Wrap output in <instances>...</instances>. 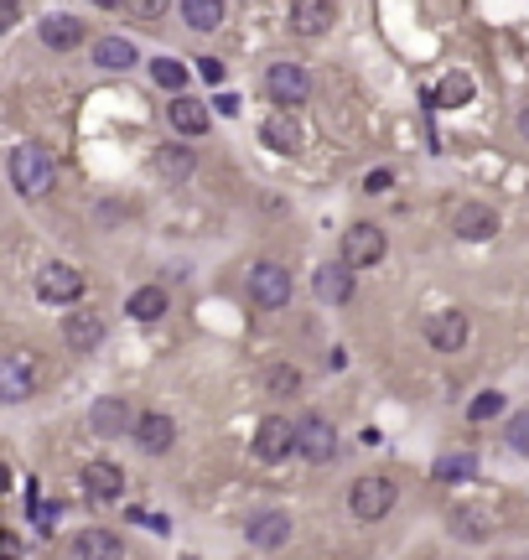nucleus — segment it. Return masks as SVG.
Segmentation results:
<instances>
[{
	"instance_id": "obj_1",
	"label": "nucleus",
	"mask_w": 529,
	"mask_h": 560,
	"mask_svg": "<svg viewBox=\"0 0 529 560\" xmlns=\"http://www.w3.org/2000/svg\"><path fill=\"white\" fill-rule=\"evenodd\" d=\"M5 177H11V187H16L22 197H47L58 166H52V156H47L42 145H16V151L5 156Z\"/></svg>"
},
{
	"instance_id": "obj_2",
	"label": "nucleus",
	"mask_w": 529,
	"mask_h": 560,
	"mask_svg": "<svg viewBox=\"0 0 529 560\" xmlns=\"http://www.w3.org/2000/svg\"><path fill=\"white\" fill-rule=\"evenodd\" d=\"M37 384H42V363H37V353L16 348L11 358H0V399H5V405H22V399H32V394H37Z\"/></svg>"
},
{
	"instance_id": "obj_3",
	"label": "nucleus",
	"mask_w": 529,
	"mask_h": 560,
	"mask_svg": "<svg viewBox=\"0 0 529 560\" xmlns=\"http://www.w3.org/2000/svg\"><path fill=\"white\" fill-rule=\"evenodd\" d=\"M348 509L363 524H379L389 509H395V477H359L353 493H348Z\"/></svg>"
},
{
	"instance_id": "obj_4",
	"label": "nucleus",
	"mask_w": 529,
	"mask_h": 560,
	"mask_svg": "<svg viewBox=\"0 0 529 560\" xmlns=\"http://www.w3.org/2000/svg\"><path fill=\"white\" fill-rule=\"evenodd\" d=\"M291 301V270L276 265V260H265V265L250 270V307L260 311H276Z\"/></svg>"
},
{
	"instance_id": "obj_5",
	"label": "nucleus",
	"mask_w": 529,
	"mask_h": 560,
	"mask_svg": "<svg viewBox=\"0 0 529 560\" xmlns=\"http://www.w3.org/2000/svg\"><path fill=\"white\" fill-rule=\"evenodd\" d=\"M265 94L280 104V109H296L306 94H312V73L301 62H270L265 68Z\"/></svg>"
},
{
	"instance_id": "obj_6",
	"label": "nucleus",
	"mask_w": 529,
	"mask_h": 560,
	"mask_svg": "<svg viewBox=\"0 0 529 560\" xmlns=\"http://www.w3.org/2000/svg\"><path fill=\"white\" fill-rule=\"evenodd\" d=\"M37 296H42V301H52V307L78 301V296H84V270L63 265V260H47V265L37 270Z\"/></svg>"
},
{
	"instance_id": "obj_7",
	"label": "nucleus",
	"mask_w": 529,
	"mask_h": 560,
	"mask_svg": "<svg viewBox=\"0 0 529 560\" xmlns=\"http://www.w3.org/2000/svg\"><path fill=\"white\" fill-rule=\"evenodd\" d=\"M296 452L306 462H333L338 456V431L327 415H301L296 420Z\"/></svg>"
},
{
	"instance_id": "obj_8",
	"label": "nucleus",
	"mask_w": 529,
	"mask_h": 560,
	"mask_svg": "<svg viewBox=\"0 0 529 560\" xmlns=\"http://www.w3.org/2000/svg\"><path fill=\"white\" fill-rule=\"evenodd\" d=\"M291 452H296V426L286 415H265L260 431H254V456L260 462H280V456H291Z\"/></svg>"
},
{
	"instance_id": "obj_9",
	"label": "nucleus",
	"mask_w": 529,
	"mask_h": 560,
	"mask_svg": "<svg viewBox=\"0 0 529 560\" xmlns=\"http://www.w3.org/2000/svg\"><path fill=\"white\" fill-rule=\"evenodd\" d=\"M244 539H250L254 550H280V545L291 539V514H286V509H260V514H250V524H244Z\"/></svg>"
},
{
	"instance_id": "obj_10",
	"label": "nucleus",
	"mask_w": 529,
	"mask_h": 560,
	"mask_svg": "<svg viewBox=\"0 0 529 560\" xmlns=\"http://www.w3.org/2000/svg\"><path fill=\"white\" fill-rule=\"evenodd\" d=\"M451 234H457V239H472V244H483V239L498 234V213H493L488 203H457V207H451Z\"/></svg>"
},
{
	"instance_id": "obj_11",
	"label": "nucleus",
	"mask_w": 529,
	"mask_h": 560,
	"mask_svg": "<svg viewBox=\"0 0 529 560\" xmlns=\"http://www.w3.org/2000/svg\"><path fill=\"white\" fill-rule=\"evenodd\" d=\"M384 260V234L374 224H353L342 234V265H379Z\"/></svg>"
},
{
	"instance_id": "obj_12",
	"label": "nucleus",
	"mask_w": 529,
	"mask_h": 560,
	"mask_svg": "<svg viewBox=\"0 0 529 560\" xmlns=\"http://www.w3.org/2000/svg\"><path fill=\"white\" fill-rule=\"evenodd\" d=\"M421 332H425V343H431V348L457 353L467 343V317H462V311H431V317L421 322Z\"/></svg>"
},
{
	"instance_id": "obj_13",
	"label": "nucleus",
	"mask_w": 529,
	"mask_h": 560,
	"mask_svg": "<svg viewBox=\"0 0 529 560\" xmlns=\"http://www.w3.org/2000/svg\"><path fill=\"white\" fill-rule=\"evenodd\" d=\"M135 441H141V452L161 456L177 446V420H171L167 410H146L141 420H135Z\"/></svg>"
},
{
	"instance_id": "obj_14",
	"label": "nucleus",
	"mask_w": 529,
	"mask_h": 560,
	"mask_svg": "<svg viewBox=\"0 0 529 560\" xmlns=\"http://www.w3.org/2000/svg\"><path fill=\"white\" fill-rule=\"evenodd\" d=\"M141 415H130V399H94V410H88V431L94 436H120L125 426H135Z\"/></svg>"
},
{
	"instance_id": "obj_15",
	"label": "nucleus",
	"mask_w": 529,
	"mask_h": 560,
	"mask_svg": "<svg viewBox=\"0 0 529 560\" xmlns=\"http://www.w3.org/2000/svg\"><path fill=\"white\" fill-rule=\"evenodd\" d=\"M333 21H338V5L333 0H296L291 5V32H301V37H317Z\"/></svg>"
},
{
	"instance_id": "obj_16",
	"label": "nucleus",
	"mask_w": 529,
	"mask_h": 560,
	"mask_svg": "<svg viewBox=\"0 0 529 560\" xmlns=\"http://www.w3.org/2000/svg\"><path fill=\"white\" fill-rule=\"evenodd\" d=\"M73 560H125V545L109 529H84L73 539Z\"/></svg>"
},
{
	"instance_id": "obj_17",
	"label": "nucleus",
	"mask_w": 529,
	"mask_h": 560,
	"mask_svg": "<svg viewBox=\"0 0 529 560\" xmlns=\"http://www.w3.org/2000/svg\"><path fill=\"white\" fill-rule=\"evenodd\" d=\"M84 493L88 498H120L125 493V473L114 462H84Z\"/></svg>"
},
{
	"instance_id": "obj_18",
	"label": "nucleus",
	"mask_w": 529,
	"mask_h": 560,
	"mask_svg": "<svg viewBox=\"0 0 529 560\" xmlns=\"http://www.w3.org/2000/svg\"><path fill=\"white\" fill-rule=\"evenodd\" d=\"M63 337H68V348L94 353L99 343H105V317H94V311H78V317H68V322H63Z\"/></svg>"
},
{
	"instance_id": "obj_19",
	"label": "nucleus",
	"mask_w": 529,
	"mask_h": 560,
	"mask_svg": "<svg viewBox=\"0 0 529 560\" xmlns=\"http://www.w3.org/2000/svg\"><path fill=\"white\" fill-rule=\"evenodd\" d=\"M446 529H451L457 539H472V545H478V539L493 535V514H488V509H478V503H467V509H451Z\"/></svg>"
},
{
	"instance_id": "obj_20",
	"label": "nucleus",
	"mask_w": 529,
	"mask_h": 560,
	"mask_svg": "<svg viewBox=\"0 0 529 560\" xmlns=\"http://www.w3.org/2000/svg\"><path fill=\"white\" fill-rule=\"evenodd\" d=\"M260 141L270 145V151H280V156H291V151L301 145V124L280 109V115H270V120L260 124Z\"/></svg>"
},
{
	"instance_id": "obj_21",
	"label": "nucleus",
	"mask_w": 529,
	"mask_h": 560,
	"mask_svg": "<svg viewBox=\"0 0 529 560\" xmlns=\"http://www.w3.org/2000/svg\"><path fill=\"white\" fill-rule=\"evenodd\" d=\"M42 41L52 47V52H68V47H78L84 41V21L78 16H42Z\"/></svg>"
},
{
	"instance_id": "obj_22",
	"label": "nucleus",
	"mask_w": 529,
	"mask_h": 560,
	"mask_svg": "<svg viewBox=\"0 0 529 560\" xmlns=\"http://www.w3.org/2000/svg\"><path fill=\"white\" fill-rule=\"evenodd\" d=\"M192 151L187 145H161V151H156V156H150V171H156V177H167V182H182V177H192Z\"/></svg>"
},
{
	"instance_id": "obj_23",
	"label": "nucleus",
	"mask_w": 529,
	"mask_h": 560,
	"mask_svg": "<svg viewBox=\"0 0 529 560\" xmlns=\"http://www.w3.org/2000/svg\"><path fill=\"white\" fill-rule=\"evenodd\" d=\"M317 296L322 301H333V307H338V301H348V296H353V265H322L317 270Z\"/></svg>"
},
{
	"instance_id": "obj_24",
	"label": "nucleus",
	"mask_w": 529,
	"mask_h": 560,
	"mask_svg": "<svg viewBox=\"0 0 529 560\" xmlns=\"http://www.w3.org/2000/svg\"><path fill=\"white\" fill-rule=\"evenodd\" d=\"M125 317H135V322H161L167 317V286H141L125 301Z\"/></svg>"
},
{
	"instance_id": "obj_25",
	"label": "nucleus",
	"mask_w": 529,
	"mask_h": 560,
	"mask_svg": "<svg viewBox=\"0 0 529 560\" xmlns=\"http://www.w3.org/2000/svg\"><path fill=\"white\" fill-rule=\"evenodd\" d=\"M94 68H105V73H125V68H135V41L105 37L99 47H94Z\"/></svg>"
},
{
	"instance_id": "obj_26",
	"label": "nucleus",
	"mask_w": 529,
	"mask_h": 560,
	"mask_svg": "<svg viewBox=\"0 0 529 560\" xmlns=\"http://www.w3.org/2000/svg\"><path fill=\"white\" fill-rule=\"evenodd\" d=\"M431 477H436V482H472V477H478V456L472 452H446V456H436Z\"/></svg>"
},
{
	"instance_id": "obj_27",
	"label": "nucleus",
	"mask_w": 529,
	"mask_h": 560,
	"mask_svg": "<svg viewBox=\"0 0 529 560\" xmlns=\"http://www.w3.org/2000/svg\"><path fill=\"white\" fill-rule=\"evenodd\" d=\"M171 124H177L182 135H203V130H208V104H197V99L182 94V99L171 104Z\"/></svg>"
},
{
	"instance_id": "obj_28",
	"label": "nucleus",
	"mask_w": 529,
	"mask_h": 560,
	"mask_svg": "<svg viewBox=\"0 0 529 560\" xmlns=\"http://www.w3.org/2000/svg\"><path fill=\"white\" fill-rule=\"evenodd\" d=\"M182 21H187L192 32H213L223 21V5L218 0H182Z\"/></svg>"
},
{
	"instance_id": "obj_29",
	"label": "nucleus",
	"mask_w": 529,
	"mask_h": 560,
	"mask_svg": "<svg viewBox=\"0 0 529 560\" xmlns=\"http://www.w3.org/2000/svg\"><path fill=\"white\" fill-rule=\"evenodd\" d=\"M150 78L161 83L167 94H177V99H182V88H187V68H182L177 58H156V62H150Z\"/></svg>"
},
{
	"instance_id": "obj_30",
	"label": "nucleus",
	"mask_w": 529,
	"mask_h": 560,
	"mask_svg": "<svg viewBox=\"0 0 529 560\" xmlns=\"http://www.w3.org/2000/svg\"><path fill=\"white\" fill-rule=\"evenodd\" d=\"M467 99H472V78H467V73H446L442 88H436V104H442V109H457V104H467Z\"/></svg>"
},
{
	"instance_id": "obj_31",
	"label": "nucleus",
	"mask_w": 529,
	"mask_h": 560,
	"mask_svg": "<svg viewBox=\"0 0 529 560\" xmlns=\"http://www.w3.org/2000/svg\"><path fill=\"white\" fill-rule=\"evenodd\" d=\"M265 390L276 394V399H286V394H296V390H301V373L291 369V363H276V369L265 373Z\"/></svg>"
},
{
	"instance_id": "obj_32",
	"label": "nucleus",
	"mask_w": 529,
	"mask_h": 560,
	"mask_svg": "<svg viewBox=\"0 0 529 560\" xmlns=\"http://www.w3.org/2000/svg\"><path fill=\"white\" fill-rule=\"evenodd\" d=\"M498 410H504V394H498V390H483L472 405H467V415H472V420H493Z\"/></svg>"
},
{
	"instance_id": "obj_33",
	"label": "nucleus",
	"mask_w": 529,
	"mask_h": 560,
	"mask_svg": "<svg viewBox=\"0 0 529 560\" xmlns=\"http://www.w3.org/2000/svg\"><path fill=\"white\" fill-rule=\"evenodd\" d=\"M504 436H508V446H514L519 456H529V410H519V415H514Z\"/></svg>"
},
{
	"instance_id": "obj_34",
	"label": "nucleus",
	"mask_w": 529,
	"mask_h": 560,
	"mask_svg": "<svg viewBox=\"0 0 529 560\" xmlns=\"http://www.w3.org/2000/svg\"><path fill=\"white\" fill-rule=\"evenodd\" d=\"M32 514H37V529H52V519H58V503H37V509H32Z\"/></svg>"
},
{
	"instance_id": "obj_35",
	"label": "nucleus",
	"mask_w": 529,
	"mask_h": 560,
	"mask_svg": "<svg viewBox=\"0 0 529 560\" xmlns=\"http://www.w3.org/2000/svg\"><path fill=\"white\" fill-rule=\"evenodd\" d=\"M197 73H203V78H208V83H223V62L203 58V62H197Z\"/></svg>"
},
{
	"instance_id": "obj_36",
	"label": "nucleus",
	"mask_w": 529,
	"mask_h": 560,
	"mask_svg": "<svg viewBox=\"0 0 529 560\" xmlns=\"http://www.w3.org/2000/svg\"><path fill=\"white\" fill-rule=\"evenodd\" d=\"M389 182H395V177H389L384 166H379V171H369V177H363V187H369V192H384V187H389Z\"/></svg>"
},
{
	"instance_id": "obj_37",
	"label": "nucleus",
	"mask_w": 529,
	"mask_h": 560,
	"mask_svg": "<svg viewBox=\"0 0 529 560\" xmlns=\"http://www.w3.org/2000/svg\"><path fill=\"white\" fill-rule=\"evenodd\" d=\"M11 21H16V0H0V32H5Z\"/></svg>"
},
{
	"instance_id": "obj_38",
	"label": "nucleus",
	"mask_w": 529,
	"mask_h": 560,
	"mask_svg": "<svg viewBox=\"0 0 529 560\" xmlns=\"http://www.w3.org/2000/svg\"><path fill=\"white\" fill-rule=\"evenodd\" d=\"M519 135L529 141V109H519Z\"/></svg>"
},
{
	"instance_id": "obj_39",
	"label": "nucleus",
	"mask_w": 529,
	"mask_h": 560,
	"mask_svg": "<svg viewBox=\"0 0 529 560\" xmlns=\"http://www.w3.org/2000/svg\"><path fill=\"white\" fill-rule=\"evenodd\" d=\"M182 560H197V555H182Z\"/></svg>"
}]
</instances>
